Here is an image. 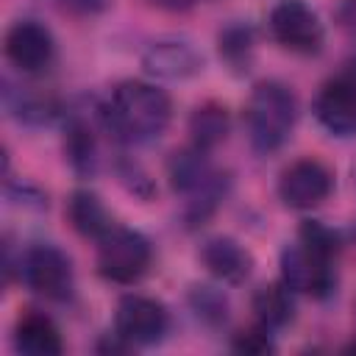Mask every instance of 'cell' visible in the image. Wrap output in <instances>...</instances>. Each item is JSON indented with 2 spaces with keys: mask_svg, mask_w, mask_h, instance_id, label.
<instances>
[{
  "mask_svg": "<svg viewBox=\"0 0 356 356\" xmlns=\"http://www.w3.org/2000/svg\"><path fill=\"white\" fill-rule=\"evenodd\" d=\"M167 309L147 295H125L114 312V328L128 345H153L167 331Z\"/></svg>",
  "mask_w": 356,
  "mask_h": 356,
  "instance_id": "cell-6",
  "label": "cell"
},
{
  "mask_svg": "<svg viewBox=\"0 0 356 356\" xmlns=\"http://www.w3.org/2000/svg\"><path fill=\"white\" fill-rule=\"evenodd\" d=\"M150 267V242L131 228L111 225L97 239V270L114 284H134Z\"/></svg>",
  "mask_w": 356,
  "mask_h": 356,
  "instance_id": "cell-3",
  "label": "cell"
},
{
  "mask_svg": "<svg viewBox=\"0 0 356 356\" xmlns=\"http://www.w3.org/2000/svg\"><path fill=\"white\" fill-rule=\"evenodd\" d=\"M64 147H67V156L72 161L75 170L86 172L95 167V136L92 131L86 128V122H72L67 128V139H64Z\"/></svg>",
  "mask_w": 356,
  "mask_h": 356,
  "instance_id": "cell-18",
  "label": "cell"
},
{
  "mask_svg": "<svg viewBox=\"0 0 356 356\" xmlns=\"http://www.w3.org/2000/svg\"><path fill=\"white\" fill-rule=\"evenodd\" d=\"M142 67L156 78H189L203 67L200 53L186 42H156L142 56Z\"/></svg>",
  "mask_w": 356,
  "mask_h": 356,
  "instance_id": "cell-12",
  "label": "cell"
},
{
  "mask_svg": "<svg viewBox=\"0 0 356 356\" xmlns=\"http://www.w3.org/2000/svg\"><path fill=\"white\" fill-rule=\"evenodd\" d=\"M147 3L156 8H164V11H186L195 6V0H147Z\"/></svg>",
  "mask_w": 356,
  "mask_h": 356,
  "instance_id": "cell-22",
  "label": "cell"
},
{
  "mask_svg": "<svg viewBox=\"0 0 356 356\" xmlns=\"http://www.w3.org/2000/svg\"><path fill=\"white\" fill-rule=\"evenodd\" d=\"M200 261L206 264V270L214 278H220L225 284H242L253 267V256L231 236L206 239L200 248Z\"/></svg>",
  "mask_w": 356,
  "mask_h": 356,
  "instance_id": "cell-11",
  "label": "cell"
},
{
  "mask_svg": "<svg viewBox=\"0 0 356 356\" xmlns=\"http://www.w3.org/2000/svg\"><path fill=\"white\" fill-rule=\"evenodd\" d=\"M228 111L220 103H203L192 111L189 117V134H192V145L200 150H211L217 147L225 136H228Z\"/></svg>",
  "mask_w": 356,
  "mask_h": 356,
  "instance_id": "cell-16",
  "label": "cell"
},
{
  "mask_svg": "<svg viewBox=\"0 0 356 356\" xmlns=\"http://www.w3.org/2000/svg\"><path fill=\"white\" fill-rule=\"evenodd\" d=\"M14 342H17V350L28 356H58L64 350L56 323L39 312H28L17 320Z\"/></svg>",
  "mask_w": 356,
  "mask_h": 356,
  "instance_id": "cell-13",
  "label": "cell"
},
{
  "mask_svg": "<svg viewBox=\"0 0 356 356\" xmlns=\"http://www.w3.org/2000/svg\"><path fill=\"white\" fill-rule=\"evenodd\" d=\"M337 25L348 39L356 42V0H339L337 6Z\"/></svg>",
  "mask_w": 356,
  "mask_h": 356,
  "instance_id": "cell-21",
  "label": "cell"
},
{
  "mask_svg": "<svg viewBox=\"0 0 356 356\" xmlns=\"http://www.w3.org/2000/svg\"><path fill=\"white\" fill-rule=\"evenodd\" d=\"M345 350H356V342H350V345H348V348H345Z\"/></svg>",
  "mask_w": 356,
  "mask_h": 356,
  "instance_id": "cell-24",
  "label": "cell"
},
{
  "mask_svg": "<svg viewBox=\"0 0 356 356\" xmlns=\"http://www.w3.org/2000/svg\"><path fill=\"white\" fill-rule=\"evenodd\" d=\"M253 314H256L259 325H264V328H281V325H286L295 317L292 289L284 281L259 286L256 295H253Z\"/></svg>",
  "mask_w": 356,
  "mask_h": 356,
  "instance_id": "cell-15",
  "label": "cell"
},
{
  "mask_svg": "<svg viewBox=\"0 0 356 356\" xmlns=\"http://www.w3.org/2000/svg\"><path fill=\"white\" fill-rule=\"evenodd\" d=\"M67 217L72 222V228L81 234V236H92V239H100L108 228H111V217L103 206V200L89 192V189H78L72 192L70 203H67Z\"/></svg>",
  "mask_w": 356,
  "mask_h": 356,
  "instance_id": "cell-14",
  "label": "cell"
},
{
  "mask_svg": "<svg viewBox=\"0 0 356 356\" xmlns=\"http://www.w3.org/2000/svg\"><path fill=\"white\" fill-rule=\"evenodd\" d=\"M234 350H239V353H250V356L270 353V350H273V342H270V328L259 325V328L239 331V334L234 337Z\"/></svg>",
  "mask_w": 356,
  "mask_h": 356,
  "instance_id": "cell-20",
  "label": "cell"
},
{
  "mask_svg": "<svg viewBox=\"0 0 356 356\" xmlns=\"http://www.w3.org/2000/svg\"><path fill=\"white\" fill-rule=\"evenodd\" d=\"M314 114L325 131L337 136H353L356 134V89L342 75L331 78L314 100Z\"/></svg>",
  "mask_w": 356,
  "mask_h": 356,
  "instance_id": "cell-10",
  "label": "cell"
},
{
  "mask_svg": "<svg viewBox=\"0 0 356 356\" xmlns=\"http://www.w3.org/2000/svg\"><path fill=\"white\" fill-rule=\"evenodd\" d=\"M19 267H22V281L33 292H39V295H44L50 300H64L70 295V289H72V264L53 245L28 248L22 253Z\"/></svg>",
  "mask_w": 356,
  "mask_h": 356,
  "instance_id": "cell-5",
  "label": "cell"
},
{
  "mask_svg": "<svg viewBox=\"0 0 356 356\" xmlns=\"http://www.w3.org/2000/svg\"><path fill=\"white\" fill-rule=\"evenodd\" d=\"M6 56L22 72H39L53 58V36L44 25L22 19L6 33Z\"/></svg>",
  "mask_w": 356,
  "mask_h": 356,
  "instance_id": "cell-9",
  "label": "cell"
},
{
  "mask_svg": "<svg viewBox=\"0 0 356 356\" xmlns=\"http://www.w3.org/2000/svg\"><path fill=\"white\" fill-rule=\"evenodd\" d=\"M270 31L275 42L292 53H317L323 44V25L303 0H278L270 11Z\"/></svg>",
  "mask_w": 356,
  "mask_h": 356,
  "instance_id": "cell-4",
  "label": "cell"
},
{
  "mask_svg": "<svg viewBox=\"0 0 356 356\" xmlns=\"http://www.w3.org/2000/svg\"><path fill=\"white\" fill-rule=\"evenodd\" d=\"M170 178H172V186L178 192H197L200 186H206L214 178L211 170H209V161H206V150L192 145L189 150L172 153V159H170Z\"/></svg>",
  "mask_w": 356,
  "mask_h": 356,
  "instance_id": "cell-17",
  "label": "cell"
},
{
  "mask_svg": "<svg viewBox=\"0 0 356 356\" xmlns=\"http://www.w3.org/2000/svg\"><path fill=\"white\" fill-rule=\"evenodd\" d=\"M339 75H342V78L356 89V58H353V61H348V64H345V70H342Z\"/></svg>",
  "mask_w": 356,
  "mask_h": 356,
  "instance_id": "cell-23",
  "label": "cell"
},
{
  "mask_svg": "<svg viewBox=\"0 0 356 356\" xmlns=\"http://www.w3.org/2000/svg\"><path fill=\"white\" fill-rule=\"evenodd\" d=\"M331 186H334V175L323 161L300 159L281 172L278 195H281L284 206L303 211V209L320 206L331 195Z\"/></svg>",
  "mask_w": 356,
  "mask_h": 356,
  "instance_id": "cell-7",
  "label": "cell"
},
{
  "mask_svg": "<svg viewBox=\"0 0 356 356\" xmlns=\"http://www.w3.org/2000/svg\"><path fill=\"white\" fill-rule=\"evenodd\" d=\"M106 125L128 142H145L159 136L170 117L172 103L164 89L145 81H125L111 92L108 106L103 108Z\"/></svg>",
  "mask_w": 356,
  "mask_h": 356,
  "instance_id": "cell-1",
  "label": "cell"
},
{
  "mask_svg": "<svg viewBox=\"0 0 356 356\" xmlns=\"http://www.w3.org/2000/svg\"><path fill=\"white\" fill-rule=\"evenodd\" d=\"M281 281L292 292H306L314 298H323L334 289V267L331 259H323L303 248L300 242L292 248H284L281 253Z\"/></svg>",
  "mask_w": 356,
  "mask_h": 356,
  "instance_id": "cell-8",
  "label": "cell"
},
{
  "mask_svg": "<svg viewBox=\"0 0 356 356\" xmlns=\"http://www.w3.org/2000/svg\"><path fill=\"white\" fill-rule=\"evenodd\" d=\"M298 100L289 86H284L281 81H261L253 86L245 106V122L256 150L270 153L281 147L292 134Z\"/></svg>",
  "mask_w": 356,
  "mask_h": 356,
  "instance_id": "cell-2",
  "label": "cell"
},
{
  "mask_svg": "<svg viewBox=\"0 0 356 356\" xmlns=\"http://www.w3.org/2000/svg\"><path fill=\"white\" fill-rule=\"evenodd\" d=\"M300 245L323 259H334L339 253V234L317 220H306L300 225Z\"/></svg>",
  "mask_w": 356,
  "mask_h": 356,
  "instance_id": "cell-19",
  "label": "cell"
}]
</instances>
